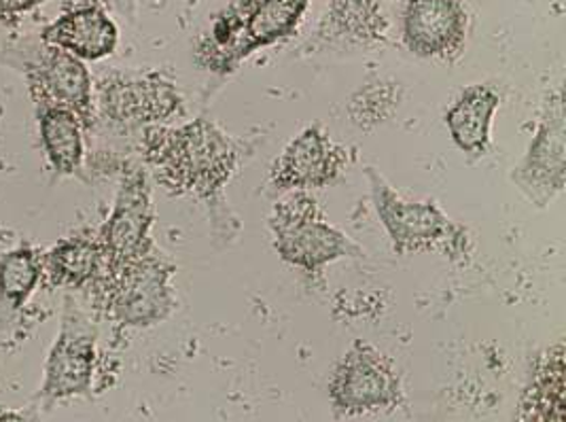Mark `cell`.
Instances as JSON below:
<instances>
[{"mask_svg":"<svg viewBox=\"0 0 566 422\" xmlns=\"http://www.w3.org/2000/svg\"><path fill=\"white\" fill-rule=\"evenodd\" d=\"M154 202L147 177L143 170H134L124 177L113 212L98 236L104 260L101 276L113 274L154 251Z\"/></svg>","mask_w":566,"mask_h":422,"instance_id":"obj_8","label":"cell"},{"mask_svg":"<svg viewBox=\"0 0 566 422\" xmlns=\"http://www.w3.org/2000/svg\"><path fill=\"white\" fill-rule=\"evenodd\" d=\"M28 81L36 105L71 108L83 128L94 124L92 77L85 62L75 55L43 43V50L28 68Z\"/></svg>","mask_w":566,"mask_h":422,"instance_id":"obj_11","label":"cell"},{"mask_svg":"<svg viewBox=\"0 0 566 422\" xmlns=\"http://www.w3.org/2000/svg\"><path fill=\"white\" fill-rule=\"evenodd\" d=\"M274 249L284 264L318 274L346 257H363L359 244L332 225L306 191L281 200L268 219Z\"/></svg>","mask_w":566,"mask_h":422,"instance_id":"obj_4","label":"cell"},{"mask_svg":"<svg viewBox=\"0 0 566 422\" xmlns=\"http://www.w3.org/2000/svg\"><path fill=\"white\" fill-rule=\"evenodd\" d=\"M104 113L124 126L159 124L180 108L177 85L159 73L119 75L103 85Z\"/></svg>","mask_w":566,"mask_h":422,"instance_id":"obj_12","label":"cell"},{"mask_svg":"<svg viewBox=\"0 0 566 422\" xmlns=\"http://www.w3.org/2000/svg\"><path fill=\"white\" fill-rule=\"evenodd\" d=\"M332 11L323 22V30H329L334 39L350 41H376L382 39L385 22L378 13V0H327Z\"/></svg>","mask_w":566,"mask_h":422,"instance_id":"obj_19","label":"cell"},{"mask_svg":"<svg viewBox=\"0 0 566 422\" xmlns=\"http://www.w3.org/2000/svg\"><path fill=\"white\" fill-rule=\"evenodd\" d=\"M348 163V151L332 140L321 124H312L276 158L270 170V186L276 193L335 186Z\"/></svg>","mask_w":566,"mask_h":422,"instance_id":"obj_9","label":"cell"},{"mask_svg":"<svg viewBox=\"0 0 566 422\" xmlns=\"http://www.w3.org/2000/svg\"><path fill=\"white\" fill-rule=\"evenodd\" d=\"M365 177L369 179L376 214L385 225L397 255L436 251L452 264H463L469 260L471 238L467 228L452 221L433 200H403L374 166L365 168Z\"/></svg>","mask_w":566,"mask_h":422,"instance_id":"obj_3","label":"cell"},{"mask_svg":"<svg viewBox=\"0 0 566 422\" xmlns=\"http://www.w3.org/2000/svg\"><path fill=\"white\" fill-rule=\"evenodd\" d=\"M175 274L177 265L154 249L98 281H104L106 306L113 317L132 327H151L170 317L177 306Z\"/></svg>","mask_w":566,"mask_h":422,"instance_id":"obj_6","label":"cell"},{"mask_svg":"<svg viewBox=\"0 0 566 422\" xmlns=\"http://www.w3.org/2000/svg\"><path fill=\"white\" fill-rule=\"evenodd\" d=\"M94 370V340L85 334L64 336L50 359L48 389L53 395H73L87 389Z\"/></svg>","mask_w":566,"mask_h":422,"instance_id":"obj_17","label":"cell"},{"mask_svg":"<svg viewBox=\"0 0 566 422\" xmlns=\"http://www.w3.org/2000/svg\"><path fill=\"white\" fill-rule=\"evenodd\" d=\"M39 281V264L32 251L20 249L0 260V295L20 306L30 291L36 287Z\"/></svg>","mask_w":566,"mask_h":422,"instance_id":"obj_20","label":"cell"},{"mask_svg":"<svg viewBox=\"0 0 566 422\" xmlns=\"http://www.w3.org/2000/svg\"><path fill=\"white\" fill-rule=\"evenodd\" d=\"M39 106V126L45 154L62 175L77 172L83 161V124L71 108Z\"/></svg>","mask_w":566,"mask_h":422,"instance_id":"obj_16","label":"cell"},{"mask_svg":"<svg viewBox=\"0 0 566 422\" xmlns=\"http://www.w3.org/2000/svg\"><path fill=\"white\" fill-rule=\"evenodd\" d=\"M501 96L494 87L478 83L469 85L461 96L446 110V126L459 151L469 158H480L489 151L490 126Z\"/></svg>","mask_w":566,"mask_h":422,"instance_id":"obj_14","label":"cell"},{"mask_svg":"<svg viewBox=\"0 0 566 422\" xmlns=\"http://www.w3.org/2000/svg\"><path fill=\"white\" fill-rule=\"evenodd\" d=\"M41 39L81 62H98L117 50L119 30L101 2L83 0L64 9L52 27L41 32Z\"/></svg>","mask_w":566,"mask_h":422,"instance_id":"obj_13","label":"cell"},{"mask_svg":"<svg viewBox=\"0 0 566 422\" xmlns=\"http://www.w3.org/2000/svg\"><path fill=\"white\" fill-rule=\"evenodd\" d=\"M469 15L461 0H408L403 43L420 60L454 62L467 43Z\"/></svg>","mask_w":566,"mask_h":422,"instance_id":"obj_10","label":"cell"},{"mask_svg":"<svg viewBox=\"0 0 566 422\" xmlns=\"http://www.w3.org/2000/svg\"><path fill=\"white\" fill-rule=\"evenodd\" d=\"M512 181L537 209H545L565 191L566 110L563 87L547 94L541 110L539 128L526 156L515 166Z\"/></svg>","mask_w":566,"mask_h":422,"instance_id":"obj_7","label":"cell"},{"mask_svg":"<svg viewBox=\"0 0 566 422\" xmlns=\"http://www.w3.org/2000/svg\"><path fill=\"white\" fill-rule=\"evenodd\" d=\"M145 158L170 193L193 196L208 207H217L238 168L232 138L202 117L180 128H149Z\"/></svg>","mask_w":566,"mask_h":422,"instance_id":"obj_1","label":"cell"},{"mask_svg":"<svg viewBox=\"0 0 566 422\" xmlns=\"http://www.w3.org/2000/svg\"><path fill=\"white\" fill-rule=\"evenodd\" d=\"M48 270L55 285L81 287L103 274V249L98 238H71L48 255Z\"/></svg>","mask_w":566,"mask_h":422,"instance_id":"obj_18","label":"cell"},{"mask_svg":"<svg viewBox=\"0 0 566 422\" xmlns=\"http://www.w3.org/2000/svg\"><path fill=\"white\" fill-rule=\"evenodd\" d=\"M310 0H238L223 11L198 45V64L228 75L255 50L270 48L295 32Z\"/></svg>","mask_w":566,"mask_h":422,"instance_id":"obj_2","label":"cell"},{"mask_svg":"<svg viewBox=\"0 0 566 422\" xmlns=\"http://www.w3.org/2000/svg\"><path fill=\"white\" fill-rule=\"evenodd\" d=\"M45 0H0V20H15Z\"/></svg>","mask_w":566,"mask_h":422,"instance_id":"obj_21","label":"cell"},{"mask_svg":"<svg viewBox=\"0 0 566 422\" xmlns=\"http://www.w3.org/2000/svg\"><path fill=\"white\" fill-rule=\"evenodd\" d=\"M335 414L357 419L397 408L403 401L401 378L387 355L365 340H355L329 378Z\"/></svg>","mask_w":566,"mask_h":422,"instance_id":"obj_5","label":"cell"},{"mask_svg":"<svg viewBox=\"0 0 566 422\" xmlns=\"http://www.w3.org/2000/svg\"><path fill=\"white\" fill-rule=\"evenodd\" d=\"M517 422H565V342L547 348L533 366Z\"/></svg>","mask_w":566,"mask_h":422,"instance_id":"obj_15","label":"cell"}]
</instances>
